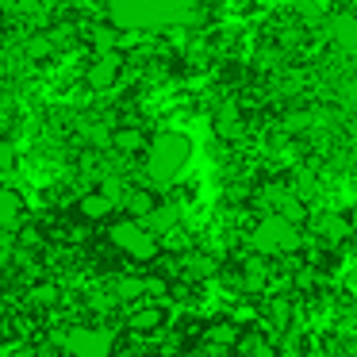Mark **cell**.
<instances>
[{"label": "cell", "instance_id": "1", "mask_svg": "<svg viewBox=\"0 0 357 357\" xmlns=\"http://www.w3.org/2000/svg\"><path fill=\"white\" fill-rule=\"evenodd\" d=\"M188 154H192V142H188V135L181 131H162L154 135V142L146 146V177L154 181V185H173V181L181 177V169H185Z\"/></svg>", "mask_w": 357, "mask_h": 357}, {"label": "cell", "instance_id": "2", "mask_svg": "<svg viewBox=\"0 0 357 357\" xmlns=\"http://www.w3.org/2000/svg\"><path fill=\"white\" fill-rule=\"evenodd\" d=\"M250 242H254L257 254H288V250H296V246L303 242V234H300V227L288 223V219H280V215H265L261 223L254 227Z\"/></svg>", "mask_w": 357, "mask_h": 357}, {"label": "cell", "instance_id": "3", "mask_svg": "<svg viewBox=\"0 0 357 357\" xmlns=\"http://www.w3.org/2000/svg\"><path fill=\"white\" fill-rule=\"evenodd\" d=\"M108 234H112V242H116L127 257H135V261H154V257H158V238L142 223H135V219L116 223Z\"/></svg>", "mask_w": 357, "mask_h": 357}, {"label": "cell", "instance_id": "4", "mask_svg": "<svg viewBox=\"0 0 357 357\" xmlns=\"http://www.w3.org/2000/svg\"><path fill=\"white\" fill-rule=\"evenodd\" d=\"M62 346L73 357H108L112 354V334L100 326H73L62 334Z\"/></svg>", "mask_w": 357, "mask_h": 357}, {"label": "cell", "instance_id": "5", "mask_svg": "<svg viewBox=\"0 0 357 357\" xmlns=\"http://www.w3.org/2000/svg\"><path fill=\"white\" fill-rule=\"evenodd\" d=\"M108 20L112 27H123V31H154L150 0H108Z\"/></svg>", "mask_w": 357, "mask_h": 357}, {"label": "cell", "instance_id": "6", "mask_svg": "<svg viewBox=\"0 0 357 357\" xmlns=\"http://www.w3.org/2000/svg\"><path fill=\"white\" fill-rule=\"evenodd\" d=\"M154 27H177L200 20V0H150Z\"/></svg>", "mask_w": 357, "mask_h": 357}, {"label": "cell", "instance_id": "7", "mask_svg": "<svg viewBox=\"0 0 357 357\" xmlns=\"http://www.w3.org/2000/svg\"><path fill=\"white\" fill-rule=\"evenodd\" d=\"M265 200H269V215H280V219H288V223H296L300 227V219H303V200L296 192H288V188H269L265 192Z\"/></svg>", "mask_w": 357, "mask_h": 357}, {"label": "cell", "instance_id": "8", "mask_svg": "<svg viewBox=\"0 0 357 357\" xmlns=\"http://www.w3.org/2000/svg\"><path fill=\"white\" fill-rule=\"evenodd\" d=\"M24 211L27 204L16 188H0V231H16L24 223Z\"/></svg>", "mask_w": 357, "mask_h": 357}, {"label": "cell", "instance_id": "9", "mask_svg": "<svg viewBox=\"0 0 357 357\" xmlns=\"http://www.w3.org/2000/svg\"><path fill=\"white\" fill-rule=\"evenodd\" d=\"M181 223V211L173 208V204H154V211H150L146 219H142V227H146L154 238H162V234H173Z\"/></svg>", "mask_w": 357, "mask_h": 357}, {"label": "cell", "instance_id": "10", "mask_svg": "<svg viewBox=\"0 0 357 357\" xmlns=\"http://www.w3.org/2000/svg\"><path fill=\"white\" fill-rule=\"evenodd\" d=\"M326 31H331V39H334V47H338V50L357 54V20L354 16H331Z\"/></svg>", "mask_w": 357, "mask_h": 357}, {"label": "cell", "instance_id": "11", "mask_svg": "<svg viewBox=\"0 0 357 357\" xmlns=\"http://www.w3.org/2000/svg\"><path fill=\"white\" fill-rule=\"evenodd\" d=\"M119 77V58L116 54H100L93 66H89V85L93 89H112Z\"/></svg>", "mask_w": 357, "mask_h": 357}, {"label": "cell", "instance_id": "12", "mask_svg": "<svg viewBox=\"0 0 357 357\" xmlns=\"http://www.w3.org/2000/svg\"><path fill=\"white\" fill-rule=\"evenodd\" d=\"M315 231L323 234L326 242H342L349 234V219L338 215V211H323V215L315 219Z\"/></svg>", "mask_w": 357, "mask_h": 357}, {"label": "cell", "instance_id": "13", "mask_svg": "<svg viewBox=\"0 0 357 357\" xmlns=\"http://www.w3.org/2000/svg\"><path fill=\"white\" fill-rule=\"evenodd\" d=\"M123 204H127V211H131L135 223H142V219L154 211V196H150L146 188H131V192H123Z\"/></svg>", "mask_w": 357, "mask_h": 357}, {"label": "cell", "instance_id": "14", "mask_svg": "<svg viewBox=\"0 0 357 357\" xmlns=\"http://www.w3.org/2000/svg\"><path fill=\"white\" fill-rule=\"evenodd\" d=\"M81 215L85 219H104V215H112V208H116V204L108 200V196H100V192H89V196H81Z\"/></svg>", "mask_w": 357, "mask_h": 357}, {"label": "cell", "instance_id": "15", "mask_svg": "<svg viewBox=\"0 0 357 357\" xmlns=\"http://www.w3.org/2000/svg\"><path fill=\"white\" fill-rule=\"evenodd\" d=\"M265 280H269V269L261 265V257H250L246 269H242V284H246V292H261Z\"/></svg>", "mask_w": 357, "mask_h": 357}, {"label": "cell", "instance_id": "16", "mask_svg": "<svg viewBox=\"0 0 357 357\" xmlns=\"http://www.w3.org/2000/svg\"><path fill=\"white\" fill-rule=\"evenodd\" d=\"M208 342H211V346H234V342H238V326H234V323L208 326Z\"/></svg>", "mask_w": 357, "mask_h": 357}, {"label": "cell", "instance_id": "17", "mask_svg": "<svg viewBox=\"0 0 357 357\" xmlns=\"http://www.w3.org/2000/svg\"><path fill=\"white\" fill-rule=\"evenodd\" d=\"M162 323V311L158 307H146V311H135L131 315V331H154Z\"/></svg>", "mask_w": 357, "mask_h": 357}, {"label": "cell", "instance_id": "18", "mask_svg": "<svg viewBox=\"0 0 357 357\" xmlns=\"http://www.w3.org/2000/svg\"><path fill=\"white\" fill-rule=\"evenodd\" d=\"M116 146L123 150V154H135V150L146 146V139H142V131H119L116 135Z\"/></svg>", "mask_w": 357, "mask_h": 357}, {"label": "cell", "instance_id": "19", "mask_svg": "<svg viewBox=\"0 0 357 357\" xmlns=\"http://www.w3.org/2000/svg\"><path fill=\"white\" fill-rule=\"evenodd\" d=\"M93 47L100 50V54H112V50H116V31H112V27H93Z\"/></svg>", "mask_w": 357, "mask_h": 357}, {"label": "cell", "instance_id": "20", "mask_svg": "<svg viewBox=\"0 0 357 357\" xmlns=\"http://www.w3.org/2000/svg\"><path fill=\"white\" fill-rule=\"evenodd\" d=\"M146 280H135V277H127V280H119V284H116V296H119V300H135V296H142V292H146Z\"/></svg>", "mask_w": 357, "mask_h": 357}, {"label": "cell", "instance_id": "21", "mask_svg": "<svg viewBox=\"0 0 357 357\" xmlns=\"http://www.w3.org/2000/svg\"><path fill=\"white\" fill-rule=\"evenodd\" d=\"M16 169V146L0 139V173H12Z\"/></svg>", "mask_w": 357, "mask_h": 357}, {"label": "cell", "instance_id": "22", "mask_svg": "<svg viewBox=\"0 0 357 357\" xmlns=\"http://www.w3.org/2000/svg\"><path fill=\"white\" fill-rule=\"evenodd\" d=\"M338 104H346V108H357V77L346 81V85H338Z\"/></svg>", "mask_w": 357, "mask_h": 357}, {"label": "cell", "instance_id": "23", "mask_svg": "<svg viewBox=\"0 0 357 357\" xmlns=\"http://www.w3.org/2000/svg\"><path fill=\"white\" fill-rule=\"evenodd\" d=\"M27 54H31V58H47L50 54V39H47V35H35V39L27 43Z\"/></svg>", "mask_w": 357, "mask_h": 357}, {"label": "cell", "instance_id": "24", "mask_svg": "<svg viewBox=\"0 0 357 357\" xmlns=\"http://www.w3.org/2000/svg\"><path fill=\"white\" fill-rule=\"evenodd\" d=\"M234 119H238V112H234V108H223V112H219V119H215V127H219L223 135H231V131H234Z\"/></svg>", "mask_w": 357, "mask_h": 357}, {"label": "cell", "instance_id": "25", "mask_svg": "<svg viewBox=\"0 0 357 357\" xmlns=\"http://www.w3.org/2000/svg\"><path fill=\"white\" fill-rule=\"evenodd\" d=\"M188 265H192V273H196V277H208V273L215 269V261H208L204 254H192V261H188Z\"/></svg>", "mask_w": 357, "mask_h": 357}, {"label": "cell", "instance_id": "26", "mask_svg": "<svg viewBox=\"0 0 357 357\" xmlns=\"http://www.w3.org/2000/svg\"><path fill=\"white\" fill-rule=\"evenodd\" d=\"M31 300H39V303H54V300H58V292H54L50 284H43V288H35V292H31Z\"/></svg>", "mask_w": 357, "mask_h": 357}, {"label": "cell", "instance_id": "27", "mask_svg": "<svg viewBox=\"0 0 357 357\" xmlns=\"http://www.w3.org/2000/svg\"><path fill=\"white\" fill-rule=\"evenodd\" d=\"M288 127H307V116H288Z\"/></svg>", "mask_w": 357, "mask_h": 357}, {"label": "cell", "instance_id": "28", "mask_svg": "<svg viewBox=\"0 0 357 357\" xmlns=\"http://www.w3.org/2000/svg\"><path fill=\"white\" fill-rule=\"evenodd\" d=\"M354 70H357V54H354Z\"/></svg>", "mask_w": 357, "mask_h": 357}]
</instances>
